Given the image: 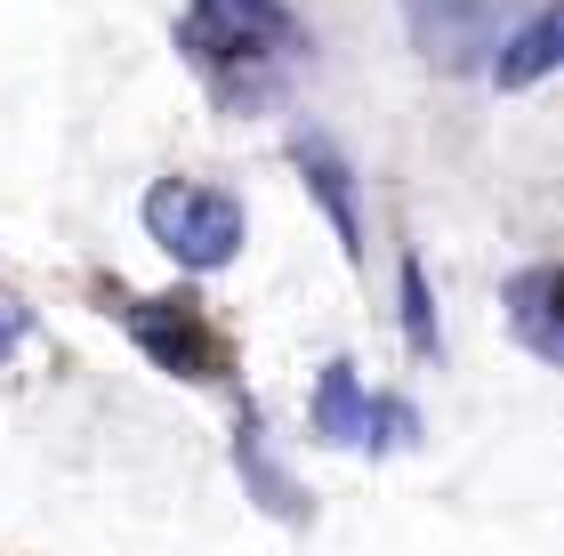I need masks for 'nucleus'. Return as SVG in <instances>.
<instances>
[{"label":"nucleus","mask_w":564,"mask_h":556,"mask_svg":"<svg viewBox=\"0 0 564 556\" xmlns=\"http://www.w3.org/2000/svg\"><path fill=\"white\" fill-rule=\"evenodd\" d=\"M556 291H564V274L541 259V266H524L517 283H508V331H517L541 363H564V323H556Z\"/></svg>","instance_id":"8"},{"label":"nucleus","mask_w":564,"mask_h":556,"mask_svg":"<svg viewBox=\"0 0 564 556\" xmlns=\"http://www.w3.org/2000/svg\"><path fill=\"white\" fill-rule=\"evenodd\" d=\"M24 331H33V315H24V298H9V291H0V363H9L17 347H24Z\"/></svg>","instance_id":"11"},{"label":"nucleus","mask_w":564,"mask_h":556,"mask_svg":"<svg viewBox=\"0 0 564 556\" xmlns=\"http://www.w3.org/2000/svg\"><path fill=\"white\" fill-rule=\"evenodd\" d=\"M177 57L194 65L218 113H267L306 65V24L282 0H186Z\"/></svg>","instance_id":"1"},{"label":"nucleus","mask_w":564,"mask_h":556,"mask_svg":"<svg viewBox=\"0 0 564 556\" xmlns=\"http://www.w3.org/2000/svg\"><path fill=\"white\" fill-rule=\"evenodd\" d=\"M121 323H130V339H138V356L153 371H170V379H194V388H218V379H235V339L210 323V307L186 291H170V298H130L121 307Z\"/></svg>","instance_id":"3"},{"label":"nucleus","mask_w":564,"mask_h":556,"mask_svg":"<svg viewBox=\"0 0 564 556\" xmlns=\"http://www.w3.org/2000/svg\"><path fill=\"white\" fill-rule=\"evenodd\" d=\"M564 65V17L549 9H524L517 33H500V48L484 57V73H492V89H532V81H549V73Z\"/></svg>","instance_id":"6"},{"label":"nucleus","mask_w":564,"mask_h":556,"mask_svg":"<svg viewBox=\"0 0 564 556\" xmlns=\"http://www.w3.org/2000/svg\"><path fill=\"white\" fill-rule=\"evenodd\" d=\"M517 17H524V0H403V24H412L420 57L444 73H476Z\"/></svg>","instance_id":"4"},{"label":"nucleus","mask_w":564,"mask_h":556,"mask_svg":"<svg viewBox=\"0 0 564 556\" xmlns=\"http://www.w3.org/2000/svg\"><path fill=\"white\" fill-rule=\"evenodd\" d=\"M145 235L162 242L177 266H194V274H218V266H235V259H242V235H250V218H242V201L226 194V186L162 178V186L145 194Z\"/></svg>","instance_id":"2"},{"label":"nucleus","mask_w":564,"mask_h":556,"mask_svg":"<svg viewBox=\"0 0 564 556\" xmlns=\"http://www.w3.org/2000/svg\"><path fill=\"white\" fill-rule=\"evenodd\" d=\"M403 339H412V356H420V363L444 356V331H435V298H427L420 259H403Z\"/></svg>","instance_id":"10"},{"label":"nucleus","mask_w":564,"mask_h":556,"mask_svg":"<svg viewBox=\"0 0 564 556\" xmlns=\"http://www.w3.org/2000/svg\"><path fill=\"white\" fill-rule=\"evenodd\" d=\"M235 468L250 476V492H259L282 524H306V492H299L274 460H267V436H259V419H250V412H242V436H235Z\"/></svg>","instance_id":"9"},{"label":"nucleus","mask_w":564,"mask_h":556,"mask_svg":"<svg viewBox=\"0 0 564 556\" xmlns=\"http://www.w3.org/2000/svg\"><path fill=\"white\" fill-rule=\"evenodd\" d=\"M291 162H299V178L315 186V201L330 210V226H339V250H347L355 266H364V218H355V170L339 162V145L306 130V138H291Z\"/></svg>","instance_id":"7"},{"label":"nucleus","mask_w":564,"mask_h":556,"mask_svg":"<svg viewBox=\"0 0 564 556\" xmlns=\"http://www.w3.org/2000/svg\"><path fill=\"white\" fill-rule=\"evenodd\" d=\"M315 436L323 444H347V451H364V444H412L420 436V412H412V403L364 395L355 363H323V379H315Z\"/></svg>","instance_id":"5"}]
</instances>
